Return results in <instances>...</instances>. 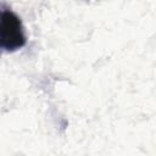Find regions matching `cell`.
Returning <instances> with one entry per match:
<instances>
[{
    "label": "cell",
    "mask_w": 156,
    "mask_h": 156,
    "mask_svg": "<svg viewBox=\"0 0 156 156\" xmlns=\"http://www.w3.org/2000/svg\"><path fill=\"white\" fill-rule=\"evenodd\" d=\"M27 37L21 18L11 10L0 13V54L1 50L12 52L23 48Z\"/></svg>",
    "instance_id": "1"
}]
</instances>
